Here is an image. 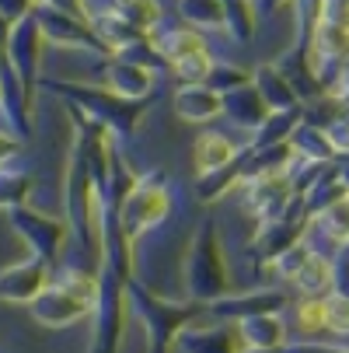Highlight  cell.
I'll return each mask as SVG.
<instances>
[{
    "label": "cell",
    "mask_w": 349,
    "mask_h": 353,
    "mask_svg": "<svg viewBox=\"0 0 349 353\" xmlns=\"http://www.w3.org/2000/svg\"><path fill=\"white\" fill-rule=\"evenodd\" d=\"M325 325L335 332H349V297L325 301Z\"/></svg>",
    "instance_id": "obj_25"
},
{
    "label": "cell",
    "mask_w": 349,
    "mask_h": 353,
    "mask_svg": "<svg viewBox=\"0 0 349 353\" xmlns=\"http://www.w3.org/2000/svg\"><path fill=\"white\" fill-rule=\"evenodd\" d=\"M32 319L49 325V329H63V325H74L81 322L84 315H91L94 308V297L74 290L70 283L56 280V276H49V283L39 290V297L32 301Z\"/></svg>",
    "instance_id": "obj_7"
},
{
    "label": "cell",
    "mask_w": 349,
    "mask_h": 353,
    "mask_svg": "<svg viewBox=\"0 0 349 353\" xmlns=\"http://www.w3.org/2000/svg\"><path fill=\"white\" fill-rule=\"evenodd\" d=\"M175 112L178 119H189V123H207V119L224 116V98L210 84H185L175 91Z\"/></svg>",
    "instance_id": "obj_12"
},
{
    "label": "cell",
    "mask_w": 349,
    "mask_h": 353,
    "mask_svg": "<svg viewBox=\"0 0 349 353\" xmlns=\"http://www.w3.org/2000/svg\"><path fill=\"white\" fill-rule=\"evenodd\" d=\"M91 353H98V350H91Z\"/></svg>",
    "instance_id": "obj_32"
},
{
    "label": "cell",
    "mask_w": 349,
    "mask_h": 353,
    "mask_svg": "<svg viewBox=\"0 0 349 353\" xmlns=\"http://www.w3.org/2000/svg\"><path fill=\"white\" fill-rule=\"evenodd\" d=\"M126 308H129V297H126V280L119 273H112L109 266L98 270V297H94V346L98 353H116L119 339L126 332Z\"/></svg>",
    "instance_id": "obj_5"
},
{
    "label": "cell",
    "mask_w": 349,
    "mask_h": 353,
    "mask_svg": "<svg viewBox=\"0 0 349 353\" xmlns=\"http://www.w3.org/2000/svg\"><path fill=\"white\" fill-rule=\"evenodd\" d=\"M185 294L189 301L210 305V301L224 297L227 290V266L220 256V241H217V224L203 221L195 228V238L185 252Z\"/></svg>",
    "instance_id": "obj_3"
},
{
    "label": "cell",
    "mask_w": 349,
    "mask_h": 353,
    "mask_svg": "<svg viewBox=\"0 0 349 353\" xmlns=\"http://www.w3.org/2000/svg\"><path fill=\"white\" fill-rule=\"evenodd\" d=\"M0 63H4V46H0Z\"/></svg>",
    "instance_id": "obj_30"
},
{
    "label": "cell",
    "mask_w": 349,
    "mask_h": 353,
    "mask_svg": "<svg viewBox=\"0 0 349 353\" xmlns=\"http://www.w3.org/2000/svg\"><path fill=\"white\" fill-rule=\"evenodd\" d=\"M8 217H11V231L21 238V245L28 248L32 259H42L49 266L60 263V252L67 245V224L63 221L45 217L39 210H28L25 203L8 210Z\"/></svg>",
    "instance_id": "obj_6"
},
{
    "label": "cell",
    "mask_w": 349,
    "mask_h": 353,
    "mask_svg": "<svg viewBox=\"0 0 349 353\" xmlns=\"http://www.w3.org/2000/svg\"><path fill=\"white\" fill-rule=\"evenodd\" d=\"M325 325V301H304L301 305V329L315 332Z\"/></svg>",
    "instance_id": "obj_26"
},
{
    "label": "cell",
    "mask_w": 349,
    "mask_h": 353,
    "mask_svg": "<svg viewBox=\"0 0 349 353\" xmlns=\"http://www.w3.org/2000/svg\"><path fill=\"white\" fill-rule=\"evenodd\" d=\"M119 18H126L133 28L147 32L151 35V28L161 21V8H158V0H116V8H112Z\"/></svg>",
    "instance_id": "obj_21"
},
{
    "label": "cell",
    "mask_w": 349,
    "mask_h": 353,
    "mask_svg": "<svg viewBox=\"0 0 349 353\" xmlns=\"http://www.w3.org/2000/svg\"><path fill=\"white\" fill-rule=\"evenodd\" d=\"M252 353H266V350H252Z\"/></svg>",
    "instance_id": "obj_31"
},
{
    "label": "cell",
    "mask_w": 349,
    "mask_h": 353,
    "mask_svg": "<svg viewBox=\"0 0 349 353\" xmlns=\"http://www.w3.org/2000/svg\"><path fill=\"white\" fill-rule=\"evenodd\" d=\"M91 28H94V35H98V39H102V46L109 49V53H116V49H123V46H129V42H136V39H143V35H147V32L133 28L126 18H119L116 11L94 14V18H91Z\"/></svg>",
    "instance_id": "obj_16"
},
{
    "label": "cell",
    "mask_w": 349,
    "mask_h": 353,
    "mask_svg": "<svg viewBox=\"0 0 349 353\" xmlns=\"http://www.w3.org/2000/svg\"><path fill=\"white\" fill-rule=\"evenodd\" d=\"M210 67H213L210 49H199V53H189V57L175 60V63H171V74H175L178 88H185V84H207Z\"/></svg>",
    "instance_id": "obj_22"
},
{
    "label": "cell",
    "mask_w": 349,
    "mask_h": 353,
    "mask_svg": "<svg viewBox=\"0 0 349 353\" xmlns=\"http://www.w3.org/2000/svg\"><path fill=\"white\" fill-rule=\"evenodd\" d=\"M102 81L109 91L123 94V98H133V102H151V94L158 91L154 84V70H147L140 63H129L123 57H105V70H102Z\"/></svg>",
    "instance_id": "obj_11"
},
{
    "label": "cell",
    "mask_w": 349,
    "mask_h": 353,
    "mask_svg": "<svg viewBox=\"0 0 349 353\" xmlns=\"http://www.w3.org/2000/svg\"><path fill=\"white\" fill-rule=\"evenodd\" d=\"M126 297H129V312L147 332V353H171L175 336L203 315L207 305L199 301H175L165 294H154L143 280H126Z\"/></svg>",
    "instance_id": "obj_1"
},
{
    "label": "cell",
    "mask_w": 349,
    "mask_h": 353,
    "mask_svg": "<svg viewBox=\"0 0 349 353\" xmlns=\"http://www.w3.org/2000/svg\"><path fill=\"white\" fill-rule=\"evenodd\" d=\"M42 42H45V35H42V25H39L35 11L18 18L11 25L8 39H4V60L14 67V74L25 81V88L32 94L39 88V70H42Z\"/></svg>",
    "instance_id": "obj_8"
},
{
    "label": "cell",
    "mask_w": 349,
    "mask_h": 353,
    "mask_svg": "<svg viewBox=\"0 0 349 353\" xmlns=\"http://www.w3.org/2000/svg\"><path fill=\"white\" fill-rule=\"evenodd\" d=\"M195 322H189L175 336V350L178 353H234L237 350V339H234L237 332H231V329H203Z\"/></svg>",
    "instance_id": "obj_13"
},
{
    "label": "cell",
    "mask_w": 349,
    "mask_h": 353,
    "mask_svg": "<svg viewBox=\"0 0 349 353\" xmlns=\"http://www.w3.org/2000/svg\"><path fill=\"white\" fill-rule=\"evenodd\" d=\"M53 266L42 259H21L8 270H0V301H11V305H32L39 297V290L49 283Z\"/></svg>",
    "instance_id": "obj_10"
},
{
    "label": "cell",
    "mask_w": 349,
    "mask_h": 353,
    "mask_svg": "<svg viewBox=\"0 0 349 353\" xmlns=\"http://www.w3.org/2000/svg\"><path fill=\"white\" fill-rule=\"evenodd\" d=\"M178 14L192 28H224V4L220 0H182Z\"/></svg>",
    "instance_id": "obj_20"
},
{
    "label": "cell",
    "mask_w": 349,
    "mask_h": 353,
    "mask_svg": "<svg viewBox=\"0 0 349 353\" xmlns=\"http://www.w3.org/2000/svg\"><path fill=\"white\" fill-rule=\"evenodd\" d=\"M151 42H154V49H158L168 63H175V60H182V57H189V53H199V49H207L203 35H199L192 25H182V21H171L168 28H158V25H154Z\"/></svg>",
    "instance_id": "obj_14"
},
{
    "label": "cell",
    "mask_w": 349,
    "mask_h": 353,
    "mask_svg": "<svg viewBox=\"0 0 349 353\" xmlns=\"http://www.w3.org/2000/svg\"><path fill=\"white\" fill-rule=\"evenodd\" d=\"M0 105H4V81H0Z\"/></svg>",
    "instance_id": "obj_29"
},
{
    "label": "cell",
    "mask_w": 349,
    "mask_h": 353,
    "mask_svg": "<svg viewBox=\"0 0 349 353\" xmlns=\"http://www.w3.org/2000/svg\"><path fill=\"white\" fill-rule=\"evenodd\" d=\"M241 81H244V74H241V70H234V67H224V63H213V67H210V77H207V84H210L217 94L234 91Z\"/></svg>",
    "instance_id": "obj_24"
},
{
    "label": "cell",
    "mask_w": 349,
    "mask_h": 353,
    "mask_svg": "<svg viewBox=\"0 0 349 353\" xmlns=\"http://www.w3.org/2000/svg\"><path fill=\"white\" fill-rule=\"evenodd\" d=\"M39 88L60 94L67 105L81 109L87 119H94L98 126H105L112 137H129L143 112L147 102H133V98H123L109 88H91V84H63V81H39Z\"/></svg>",
    "instance_id": "obj_2"
},
{
    "label": "cell",
    "mask_w": 349,
    "mask_h": 353,
    "mask_svg": "<svg viewBox=\"0 0 349 353\" xmlns=\"http://www.w3.org/2000/svg\"><path fill=\"white\" fill-rule=\"evenodd\" d=\"M192 161H195V172L207 175V172H217L224 165L234 161V143L220 133H199L195 137V147H192Z\"/></svg>",
    "instance_id": "obj_15"
},
{
    "label": "cell",
    "mask_w": 349,
    "mask_h": 353,
    "mask_svg": "<svg viewBox=\"0 0 349 353\" xmlns=\"http://www.w3.org/2000/svg\"><path fill=\"white\" fill-rule=\"evenodd\" d=\"M35 4H39V0H0V14H4V18L14 25L18 18L32 14V11H35Z\"/></svg>",
    "instance_id": "obj_27"
},
{
    "label": "cell",
    "mask_w": 349,
    "mask_h": 353,
    "mask_svg": "<svg viewBox=\"0 0 349 353\" xmlns=\"http://www.w3.org/2000/svg\"><path fill=\"white\" fill-rule=\"evenodd\" d=\"M32 192V175L25 168H11V161L0 165V210L21 207Z\"/></svg>",
    "instance_id": "obj_19"
},
{
    "label": "cell",
    "mask_w": 349,
    "mask_h": 353,
    "mask_svg": "<svg viewBox=\"0 0 349 353\" xmlns=\"http://www.w3.org/2000/svg\"><path fill=\"white\" fill-rule=\"evenodd\" d=\"M35 18L42 25L45 42H60V46H70V49H91V53H109L102 46V39L94 35L87 18H74V14L53 11L45 4H35Z\"/></svg>",
    "instance_id": "obj_9"
},
{
    "label": "cell",
    "mask_w": 349,
    "mask_h": 353,
    "mask_svg": "<svg viewBox=\"0 0 349 353\" xmlns=\"http://www.w3.org/2000/svg\"><path fill=\"white\" fill-rule=\"evenodd\" d=\"M18 137L14 133H4V130H0V165H4V161H11L14 154H18Z\"/></svg>",
    "instance_id": "obj_28"
},
{
    "label": "cell",
    "mask_w": 349,
    "mask_h": 353,
    "mask_svg": "<svg viewBox=\"0 0 349 353\" xmlns=\"http://www.w3.org/2000/svg\"><path fill=\"white\" fill-rule=\"evenodd\" d=\"M171 214V196H168V179L165 172H143L136 175V185L129 189V196L123 199L119 221L129 234V241H140L143 234H151L158 228H165Z\"/></svg>",
    "instance_id": "obj_4"
},
{
    "label": "cell",
    "mask_w": 349,
    "mask_h": 353,
    "mask_svg": "<svg viewBox=\"0 0 349 353\" xmlns=\"http://www.w3.org/2000/svg\"><path fill=\"white\" fill-rule=\"evenodd\" d=\"M237 339L255 346V350H273L279 339H283V325L276 315L262 312V315H252V319H241L237 322Z\"/></svg>",
    "instance_id": "obj_18"
},
{
    "label": "cell",
    "mask_w": 349,
    "mask_h": 353,
    "mask_svg": "<svg viewBox=\"0 0 349 353\" xmlns=\"http://www.w3.org/2000/svg\"><path fill=\"white\" fill-rule=\"evenodd\" d=\"M220 98H224V116H231L241 126H259L266 119V105H262L259 91H252V88H234Z\"/></svg>",
    "instance_id": "obj_17"
},
{
    "label": "cell",
    "mask_w": 349,
    "mask_h": 353,
    "mask_svg": "<svg viewBox=\"0 0 349 353\" xmlns=\"http://www.w3.org/2000/svg\"><path fill=\"white\" fill-rule=\"evenodd\" d=\"M237 179H241V168H237V161H231V165H224V168H217V172L199 175L195 192H199V199H217V196H224Z\"/></svg>",
    "instance_id": "obj_23"
}]
</instances>
